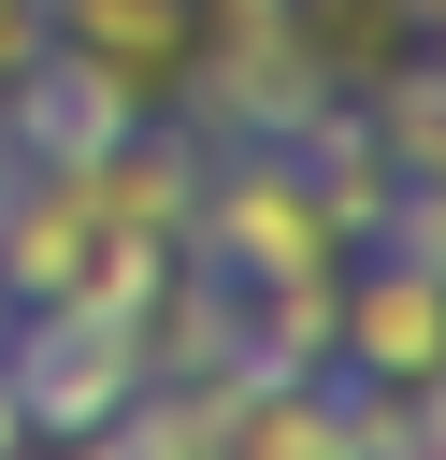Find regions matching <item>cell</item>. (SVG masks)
<instances>
[{
  "mask_svg": "<svg viewBox=\"0 0 446 460\" xmlns=\"http://www.w3.org/2000/svg\"><path fill=\"white\" fill-rule=\"evenodd\" d=\"M187 244H201V273H230V288H273V273H331V259H345L331 201H317V172H302L288 144H230V158L187 187Z\"/></svg>",
  "mask_w": 446,
  "mask_h": 460,
  "instance_id": "cell-1",
  "label": "cell"
},
{
  "mask_svg": "<svg viewBox=\"0 0 446 460\" xmlns=\"http://www.w3.org/2000/svg\"><path fill=\"white\" fill-rule=\"evenodd\" d=\"M331 374H360V388H432L446 374V273L417 259V244H345V273H331Z\"/></svg>",
  "mask_w": 446,
  "mask_h": 460,
  "instance_id": "cell-2",
  "label": "cell"
},
{
  "mask_svg": "<svg viewBox=\"0 0 446 460\" xmlns=\"http://www.w3.org/2000/svg\"><path fill=\"white\" fill-rule=\"evenodd\" d=\"M129 115H144V101H129L115 72H86L72 43H43L29 72H0V129H14V158H101Z\"/></svg>",
  "mask_w": 446,
  "mask_h": 460,
  "instance_id": "cell-3",
  "label": "cell"
},
{
  "mask_svg": "<svg viewBox=\"0 0 446 460\" xmlns=\"http://www.w3.org/2000/svg\"><path fill=\"white\" fill-rule=\"evenodd\" d=\"M288 43L331 101H374L403 58H417V0H288Z\"/></svg>",
  "mask_w": 446,
  "mask_h": 460,
  "instance_id": "cell-4",
  "label": "cell"
},
{
  "mask_svg": "<svg viewBox=\"0 0 446 460\" xmlns=\"http://www.w3.org/2000/svg\"><path fill=\"white\" fill-rule=\"evenodd\" d=\"M374 144L403 187H446V43H417L388 86H374Z\"/></svg>",
  "mask_w": 446,
  "mask_h": 460,
  "instance_id": "cell-5",
  "label": "cell"
},
{
  "mask_svg": "<svg viewBox=\"0 0 446 460\" xmlns=\"http://www.w3.org/2000/svg\"><path fill=\"white\" fill-rule=\"evenodd\" d=\"M43 58V0H0V72H29Z\"/></svg>",
  "mask_w": 446,
  "mask_h": 460,
  "instance_id": "cell-6",
  "label": "cell"
},
{
  "mask_svg": "<svg viewBox=\"0 0 446 460\" xmlns=\"http://www.w3.org/2000/svg\"><path fill=\"white\" fill-rule=\"evenodd\" d=\"M417 43H446V0H417Z\"/></svg>",
  "mask_w": 446,
  "mask_h": 460,
  "instance_id": "cell-7",
  "label": "cell"
},
{
  "mask_svg": "<svg viewBox=\"0 0 446 460\" xmlns=\"http://www.w3.org/2000/svg\"><path fill=\"white\" fill-rule=\"evenodd\" d=\"M14 172H29V158H14V129H0V187H14Z\"/></svg>",
  "mask_w": 446,
  "mask_h": 460,
  "instance_id": "cell-8",
  "label": "cell"
},
{
  "mask_svg": "<svg viewBox=\"0 0 446 460\" xmlns=\"http://www.w3.org/2000/svg\"><path fill=\"white\" fill-rule=\"evenodd\" d=\"M0 331H14V288H0Z\"/></svg>",
  "mask_w": 446,
  "mask_h": 460,
  "instance_id": "cell-9",
  "label": "cell"
}]
</instances>
